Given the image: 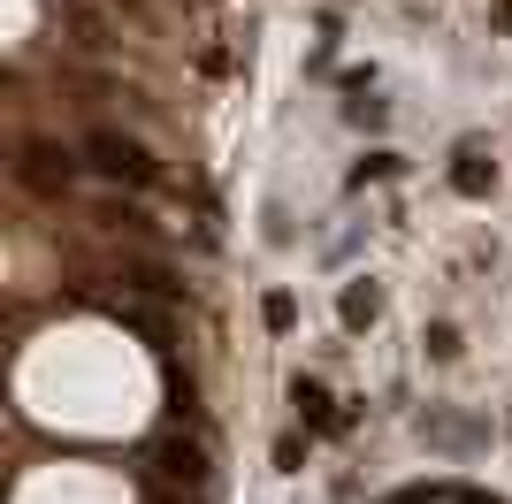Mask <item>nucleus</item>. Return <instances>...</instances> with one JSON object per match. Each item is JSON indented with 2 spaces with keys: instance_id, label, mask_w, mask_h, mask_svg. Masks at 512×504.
<instances>
[{
  "instance_id": "nucleus-9",
  "label": "nucleus",
  "mask_w": 512,
  "mask_h": 504,
  "mask_svg": "<svg viewBox=\"0 0 512 504\" xmlns=\"http://www.w3.org/2000/svg\"><path fill=\"white\" fill-rule=\"evenodd\" d=\"M291 398H299V413L314 420V428H329V420H337V405H329V390H321V382L299 375V382H291Z\"/></svg>"
},
{
  "instance_id": "nucleus-12",
  "label": "nucleus",
  "mask_w": 512,
  "mask_h": 504,
  "mask_svg": "<svg viewBox=\"0 0 512 504\" xmlns=\"http://www.w3.org/2000/svg\"><path fill=\"white\" fill-rule=\"evenodd\" d=\"M428 352L451 359V352H459V329H451V321H436V329H428Z\"/></svg>"
},
{
  "instance_id": "nucleus-11",
  "label": "nucleus",
  "mask_w": 512,
  "mask_h": 504,
  "mask_svg": "<svg viewBox=\"0 0 512 504\" xmlns=\"http://www.w3.org/2000/svg\"><path fill=\"white\" fill-rule=\"evenodd\" d=\"M299 321V306H291V291H268V329H291Z\"/></svg>"
},
{
  "instance_id": "nucleus-6",
  "label": "nucleus",
  "mask_w": 512,
  "mask_h": 504,
  "mask_svg": "<svg viewBox=\"0 0 512 504\" xmlns=\"http://www.w3.org/2000/svg\"><path fill=\"white\" fill-rule=\"evenodd\" d=\"M100 222H107L115 237H138V245H146V237H161V222H153V214L138 207V199H115V191L100 199Z\"/></svg>"
},
{
  "instance_id": "nucleus-5",
  "label": "nucleus",
  "mask_w": 512,
  "mask_h": 504,
  "mask_svg": "<svg viewBox=\"0 0 512 504\" xmlns=\"http://www.w3.org/2000/svg\"><path fill=\"white\" fill-rule=\"evenodd\" d=\"M62 23H69V46H77V54H107V46H115V23H107V8H92V0H62Z\"/></svg>"
},
{
  "instance_id": "nucleus-1",
  "label": "nucleus",
  "mask_w": 512,
  "mask_h": 504,
  "mask_svg": "<svg viewBox=\"0 0 512 504\" xmlns=\"http://www.w3.org/2000/svg\"><path fill=\"white\" fill-rule=\"evenodd\" d=\"M77 153H85L92 176H107V184H123V191H153V184H161V161H153L130 130H85V146H77Z\"/></svg>"
},
{
  "instance_id": "nucleus-10",
  "label": "nucleus",
  "mask_w": 512,
  "mask_h": 504,
  "mask_svg": "<svg viewBox=\"0 0 512 504\" xmlns=\"http://www.w3.org/2000/svg\"><path fill=\"white\" fill-rule=\"evenodd\" d=\"M398 168H406V161H398V153L383 146V153H367V161L352 168V184H383V176H398Z\"/></svg>"
},
{
  "instance_id": "nucleus-8",
  "label": "nucleus",
  "mask_w": 512,
  "mask_h": 504,
  "mask_svg": "<svg viewBox=\"0 0 512 504\" xmlns=\"http://www.w3.org/2000/svg\"><path fill=\"white\" fill-rule=\"evenodd\" d=\"M451 184L467 191V199H482V191H490V184H497V168H490V161H482V153H474V146H467V153H459V168H451Z\"/></svg>"
},
{
  "instance_id": "nucleus-7",
  "label": "nucleus",
  "mask_w": 512,
  "mask_h": 504,
  "mask_svg": "<svg viewBox=\"0 0 512 504\" xmlns=\"http://www.w3.org/2000/svg\"><path fill=\"white\" fill-rule=\"evenodd\" d=\"M375 314H383V298L367 291V283H344V298H337V321H344V329H367Z\"/></svg>"
},
{
  "instance_id": "nucleus-2",
  "label": "nucleus",
  "mask_w": 512,
  "mask_h": 504,
  "mask_svg": "<svg viewBox=\"0 0 512 504\" xmlns=\"http://www.w3.org/2000/svg\"><path fill=\"white\" fill-rule=\"evenodd\" d=\"M146 482L153 489H169V497H207V482H214V459H207V443L199 436H161L146 451Z\"/></svg>"
},
{
  "instance_id": "nucleus-3",
  "label": "nucleus",
  "mask_w": 512,
  "mask_h": 504,
  "mask_svg": "<svg viewBox=\"0 0 512 504\" xmlns=\"http://www.w3.org/2000/svg\"><path fill=\"white\" fill-rule=\"evenodd\" d=\"M77 153L62 146V138H23V153H16V176H23V191H46V199H62L69 184H77Z\"/></svg>"
},
{
  "instance_id": "nucleus-4",
  "label": "nucleus",
  "mask_w": 512,
  "mask_h": 504,
  "mask_svg": "<svg viewBox=\"0 0 512 504\" xmlns=\"http://www.w3.org/2000/svg\"><path fill=\"white\" fill-rule=\"evenodd\" d=\"M115 283H123V298H153V306H184V275L169 268V260H153V252H123V268H115Z\"/></svg>"
}]
</instances>
